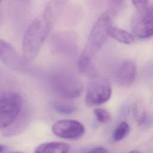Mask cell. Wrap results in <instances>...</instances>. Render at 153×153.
Here are the masks:
<instances>
[{"instance_id":"1","label":"cell","mask_w":153,"mask_h":153,"mask_svg":"<svg viewBox=\"0 0 153 153\" xmlns=\"http://www.w3.org/2000/svg\"><path fill=\"white\" fill-rule=\"evenodd\" d=\"M54 13L50 2L31 22L26 29L22 42V56L27 63L33 61L51 30Z\"/></svg>"},{"instance_id":"2","label":"cell","mask_w":153,"mask_h":153,"mask_svg":"<svg viewBox=\"0 0 153 153\" xmlns=\"http://www.w3.org/2000/svg\"><path fill=\"white\" fill-rule=\"evenodd\" d=\"M110 11L103 13L94 23L79 59L91 61L104 44L112 27Z\"/></svg>"},{"instance_id":"3","label":"cell","mask_w":153,"mask_h":153,"mask_svg":"<svg viewBox=\"0 0 153 153\" xmlns=\"http://www.w3.org/2000/svg\"><path fill=\"white\" fill-rule=\"evenodd\" d=\"M52 90L61 98L74 99L81 96L83 91L82 83L73 75L67 72H58L50 79Z\"/></svg>"},{"instance_id":"4","label":"cell","mask_w":153,"mask_h":153,"mask_svg":"<svg viewBox=\"0 0 153 153\" xmlns=\"http://www.w3.org/2000/svg\"><path fill=\"white\" fill-rule=\"evenodd\" d=\"M22 98L16 92L0 94V128L10 126L21 112Z\"/></svg>"},{"instance_id":"5","label":"cell","mask_w":153,"mask_h":153,"mask_svg":"<svg viewBox=\"0 0 153 153\" xmlns=\"http://www.w3.org/2000/svg\"><path fill=\"white\" fill-rule=\"evenodd\" d=\"M111 94V87L106 80H96L88 87L85 102L88 106H97L106 102Z\"/></svg>"},{"instance_id":"6","label":"cell","mask_w":153,"mask_h":153,"mask_svg":"<svg viewBox=\"0 0 153 153\" xmlns=\"http://www.w3.org/2000/svg\"><path fill=\"white\" fill-rule=\"evenodd\" d=\"M131 27L138 37L146 38L153 36V5L137 12L133 18Z\"/></svg>"},{"instance_id":"7","label":"cell","mask_w":153,"mask_h":153,"mask_svg":"<svg viewBox=\"0 0 153 153\" xmlns=\"http://www.w3.org/2000/svg\"><path fill=\"white\" fill-rule=\"evenodd\" d=\"M52 131L59 137L75 139L84 134L85 128L84 126L76 120H62L56 121L53 125Z\"/></svg>"},{"instance_id":"8","label":"cell","mask_w":153,"mask_h":153,"mask_svg":"<svg viewBox=\"0 0 153 153\" xmlns=\"http://www.w3.org/2000/svg\"><path fill=\"white\" fill-rule=\"evenodd\" d=\"M0 60L8 68L17 71L25 69L26 62L8 42L0 39Z\"/></svg>"},{"instance_id":"9","label":"cell","mask_w":153,"mask_h":153,"mask_svg":"<svg viewBox=\"0 0 153 153\" xmlns=\"http://www.w3.org/2000/svg\"><path fill=\"white\" fill-rule=\"evenodd\" d=\"M136 76V66L131 60L123 62L117 69L115 79L122 87H128L134 81Z\"/></svg>"},{"instance_id":"10","label":"cell","mask_w":153,"mask_h":153,"mask_svg":"<svg viewBox=\"0 0 153 153\" xmlns=\"http://www.w3.org/2000/svg\"><path fill=\"white\" fill-rule=\"evenodd\" d=\"M53 41L55 50L59 53H71L76 46V36L74 33L60 32L54 36Z\"/></svg>"},{"instance_id":"11","label":"cell","mask_w":153,"mask_h":153,"mask_svg":"<svg viewBox=\"0 0 153 153\" xmlns=\"http://www.w3.org/2000/svg\"><path fill=\"white\" fill-rule=\"evenodd\" d=\"M69 145L64 142H50L39 145L34 153H68Z\"/></svg>"},{"instance_id":"12","label":"cell","mask_w":153,"mask_h":153,"mask_svg":"<svg viewBox=\"0 0 153 153\" xmlns=\"http://www.w3.org/2000/svg\"><path fill=\"white\" fill-rule=\"evenodd\" d=\"M109 36L117 41L126 44H130L134 42V36L130 33L117 27H113L110 29Z\"/></svg>"},{"instance_id":"13","label":"cell","mask_w":153,"mask_h":153,"mask_svg":"<svg viewBox=\"0 0 153 153\" xmlns=\"http://www.w3.org/2000/svg\"><path fill=\"white\" fill-rule=\"evenodd\" d=\"M77 66L79 71L85 76L90 78L97 77V71L91 61L79 58Z\"/></svg>"},{"instance_id":"14","label":"cell","mask_w":153,"mask_h":153,"mask_svg":"<svg viewBox=\"0 0 153 153\" xmlns=\"http://www.w3.org/2000/svg\"><path fill=\"white\" fill-rule=\"evenodd\" d=\"M52 106L57 112L62 114H71L76 111V106L69 102L64 100H55L52 103Z\"/></svg>"},{"instance_id":"15","label":"cell","mask_w":153,"mask_h":153,"mask_svg":"<svg viewBox=\"0 0 153 153\" xmlns=\"http://www.w3.org/2000/svg\"><path fill=\"white\" fill-rule=\"evenodd\" d=\"M130 131L129 126L127 123L123 121L120 123L115 128L112 138L114 142H118L124 138Z\"/></svg>"},{"instance_id":"16","label":"cell","mask_w":153,"mask_h":153,"mask_svg":"<svg viewBox=\"0 0 153 153\" xmlns=\"http://www.w3.org/2000/svg\"><path fill=\"white\" fill-rule=\"evenodd\" d=\"M133 115L136 123L139 125L145 123L147 118V112L142 104L136 103L133 106Z\"/></svg>"},{"instance_id":"17","label":"cell","mask_w":153,"mask_h":153,"mask_svg":"<svg viewBox=\"0 0 153 153\" xmlns=\"http://www.w3.org/2000/svg\"><path fill=\"white\" fill-rule=\"evenodd\" d=\"M93 114L96 120L101 124L107 123L110 121L111 118L110 113L105 109L101 108H95L93 110Z\"/></svg>"},{"instance_id":"18","label":"cell","mask_w":153,"mask_h":153,"mask_svg":"<svg viewBox=\"0 0 153 153\" xmlns=\"http://www.w3.org/2000/svg\"><path fill=\"white\" fill-rule=\"evenodd\" d=\"M137 12H141L147 8L148 0H131Z\"/></svg>"},{"instance_id":"19","label":"cell","mask_w":153,"mask_h":153,"mask_svg":"<svg viewBox=\"0 0 153 153\" xmlns=\"http://www.w3.org/2000/svg\"><path fill=\"white\" fill-rule=\"evenodd\" d=\"M67 1L68 0H51L50 3L53 7L54 14L55 11L58 12L59 10H60Z\"/></svg>"},{"instance_id":"20","label":"cell","mask_w":153,"mask_h":153,"mask_svg":"<svg viewBox=\"0 0 153 153\" xmlns=\"http://www.w3.org/2000/svg\"><path fill=\"white\" fill-rule=\"evenodd\" d=\"M112 10L115 11H118L124 5V0H108Z\"/></svg>"},{"instance_id":"21","label":"cell","mask_w":153,"mask_h":153,"mask_svg":"<svg viewBox=\"0 0 153 153\" xmlns=\"http://www.w3.org/2000/svg\"><path fill=\"white\" fill-rule=\"evenodd\" d=\"M86 153H108V152L105 148L99 146L91 149Z\"/></svg>"},{"instance_id":"22","label":"cell","mask_w":153,"mask_h":153,"mask_svg":"<svg viewBox=\"0 0 153 153\" xmlns=\"http://www.w3.org/2000/svg\"><path fill=\"white\" fill-rule=\"evenodd\" d=\"M127 153H140V152L138 150H132V151H130V152H127Z\"/></svg>"},{"instance_id":"23","label":"cell","mask_w":153,"mask_h":153,"mask_svg":"<svg viewBox=\"0 0 153 153\" xmlns=\"http://www.w3.org/2000/svg\"><path fill=\"white\" fill-rule=\"evenodd\" d=\"M4 149H5L4 146L2 145H0V153H2L4 151Z\"/></svg>"},{"instance_id":"24","label":"cell","mask_w":153,"mask_h":153,"mask_svg":"<svg viewBox=\"0 0 153 153\" xmlns=\"http://www.w3.org/2000/svg\"><path fill=\"white\" fill-rule=\"evenodd\" d=\"M10 153H23V152H19V151H16V152H10Z\"/></svg>"},{"instance_id":"25","label":"cell","mask_w":153,"mask_h":153,"mask_svg":"<svg viewBox=\"0 0 153 153\" xmlns=\"http://www.w3.org/2000/svg\"><path fill=\"white\" fill-rule=\"evenodd\" d=\"M1 0H0V2H1Z\"/></svg>"}]
</instances>
